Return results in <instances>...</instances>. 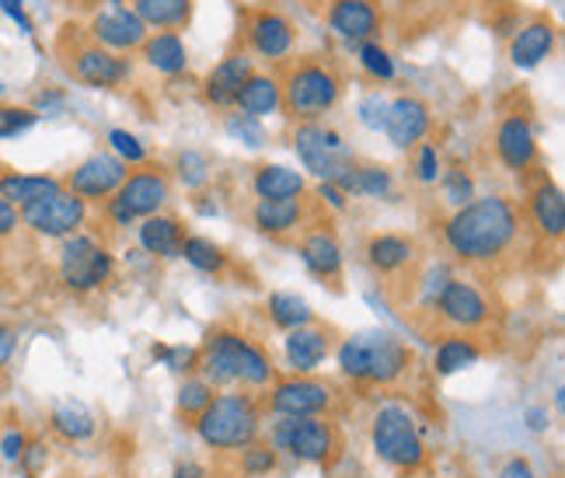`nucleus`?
Listing matches in <instances>:
<instances>
[{"mask_svg":"<svg viewBox=\"0 0 565 478\" xmlns=\"http://www.w3.org/2000/svg\"><path fill=\"white\" fill-rule=\"evenodd\" d=\"M440 182H444V192H447V203L454 210H461L465 203L475 200V179L468 176V168H447L440 176Z\"/></svg>","mask_w":565,"mask_h":478,"instance_id":"de8ad7c7","label":"nucleus"},{"mask_svg":"<svg viewBox=\"0 0 565 478\" xmlns=\"http://www.w3.org/2000/svg\"><path fill=\"white\" fill-rule=\"evenodd\" d=\"M252 56L245 50L227 53L216 67L210 71L206 84H203V98L216 108H234V98L242 92V84L252 77Z\"/></svg>","mask_w":565,"mask_h":478,"instance_id":"5701e85b","label":"nucleus"},{"mask_svg":"<svg viewBox=\"0 0 565 478\" xmlns=\"http://www.w3.org/2000/svg\"><path fill=\"white\" fill-rule=\"evenodd\" d=\"M4 92H8V88H4V84H0V95H4Z\"/></svg>","mask_w":565,"mask_h":478,"instance_id":"338daca9","label":"nucleus"},{"mask_svg":"<svg viewBox=\"0 0 565 478\" xmlns=\"http://www.w3.org/2000/svg\"><path fill=\"white\" fill-rule=\"evenodd\" d=\"M279 108H282V88H279V77L273 74H252L234 98V113L252 116V119L273 116Z\"/></svg>","mask_w":565,"mask_h":478,"instance_id":"7c9ffc66","label":"nucleus"},{"mask_svg":"<svg viewBox=\"0 0 565 478\" xmlns=\"http://www.w3.org/2000/svg\"><path fill=\"white\" fill-rule=\"evenodd\" d=\"M335 405V387L315 374H287L266 387L263 412L273 419H318Z\"/></svg>","mask_w":565,"mask_h":478,"instance_id":"6e6552de","label":"nucleus"},{"mask_svg":"<svg viewBox=\"0 0 565 478\" xmlns=\"http://www.w3.org/2000/svg\"><path fill=\"white\" fill-rule=\"evenodd\" d=\"M433 315L440 318L444 329L458 332V336H468V332L486 329L489 318H492V308H489V297L478 290L471 279L450 276V284L444 287Z\"/></svg>","mask_w":565,"mask_h":478,"instance_id":"f8f14e48","label":"nucleus"},{"mask_svg":"<svg viewBox=\"0 0 565 478\" xmlns=\"http://www.w3.org/2000/svg\"><path fill=\"white\" fill-rule=\"evenodd\" d=\"M266 315H269V321L276 325V329H282V332H294V329H303V325H315V308L300 294H290V290L269 294Z\"/></svg>","mask_w":565,"mask_h":478,"instance_id":"e433bc0d","label":"nucleus"},{"mask_svg":"<svg viewBox=\"0 0 565 478\" xmlns=\"http://www.w3.org/2000/svg\"><path fill=\"white\" fill-rule=\"evenodd\" d=\"M237 468L245 478H269L279 468V454L266 440H255L245 450H237Z\"/></svg>","mask_w":565,"mask_h":478,"instance_id":"ea45409f","label":"nucleus"},{"mask_svg":"<svg viewBox=\"0 0 565 478\" xmlns=\"http://www.w3.org/2000/svg\"><path fill=\"white\" fill-rule=\"evenodd\" d=\"M524 423H527L531 433H548L552 429V408L548 405H531L524 412Z\"/></svg>","mask_w":565,"mask_h":478,"instance_id":"13d9d810","label":"nucleus"},{"mask_svg":"<svg viewBox=\"0 0 565 478\" xmlns=\"http://www.w3.org/2000/svg\"><path fill=\"white\" fill-rule=\"evenodd\" d=\"M433 126V113L429 105L416 95H398L387 105V119H384V134L391 140V147L398 150H412L419 147Z\"/></svg>","mask_w":565,"mask_h":478,"instance_id":"a211bd4d","label":"nucleus"},{"mask_svg":"<svg viewBox=\"0 0 565 478\" xmlns=\"http://www.w3.org/2000/svg\"><path fill=\"white\" fill-rule=\"evenodd\" d=\"M0 11H4L14 25L25 32V35H35V29H32V18L25 14V4H21V0H0Z\"/></svg>","mask_w":565,"mask_h":478,"instance_id":"4d7b16f0","label":"nucleus"},{"mask_svg":"<svg viewBox=\"0 0 565 478\" xmlns=\"http://www.w3.org/2000/svg\"><path fill=\"white\" fill-rule=\"evenodd\" d=\"M440 176H444V161H440L437 144H419L416 147V179L423 185H437Z\"/></svg>","mask_w":565,"mask_h":478,"instance_id":"8fccbe9b","label":"nucleus"},{"mask_svg":"<svg viewBox=\"0 0 565 478\" xmlns=\"http://www.w3.org/2000/svg\"><path fill=\"white\" fill-rule=\"evenodd\" d=\"M558 42V29L548 18H534L527 25H520L510 39V63L520 71H531L537 63H545Z\"/></svg>","mask_w":565,"mask_h":478,"instance_id":"4be33fe9","label":"nucleus"},{"mask_svg":"<svg viewBox=\"0 0 565 478\" xmlns=\"http://www.w3.org/2000/svg\"><path fill=\"white\" fill-rule=\"evenodd\" d=\"M332 329L324 325H303V329H294L282 339V357H287L290 374H315L318 367L332 357L335 342H332Z\"/></svg>","mask_w":565,"mask_h":478,"instance_id":"6ab92c4d","label":"nucleus"},{"mask_svg":"<svg viewBox=\"0 0 565 478\" xmlns=\"http://www.w3.org/2000/svg\"><path fill=\"white\" fill-rule=\"evenodd\" d=\"M387 105H391V102H387L381 92L366 95V98L360 102V108H356L360 126H366V129H374V134H381V129H384V119H387Z\"/></svg>","mask_w":565,"mask_h":478,"instance_id":"3c124183","label":"nucleus"},{"mask_svg":"<svg viewBox=\"0 0 565 478\" xmlns=\"http://www.w3.org/2000/svg\"><path fill=\"white\" fill-rule=\"evenodd\" d=\"M329 25L335 35L360 46V42L374 39V32L381 29V11L374 0H332Z\"/></svg>","mask_w":565,"mask_h":478,"instance_id":"393cba45","label":"nucleus"},{"mask_svg":"<svg viewBox=\"0 0 565 478\" xmlns=\"http://www.w3.org/2000/svg\"><path fill=\"white\" fill-rule=\"evenodd\" d=\"M195 374H200L213 391H266L276 381L273 357L237 329H216L200 346V360H195Z\"/></svg>","mask_w":565,"mask_h":478,"instance_id":"f03ea898","label":"nucleus"},{"mask_svg":"<svg viewBox=\"0 0 565 478\" xmlns=\"http://www.w3.org/2000/svg\"><path fill=\"white\" fill-rule=\"evenodd\" d=\"M345 200H387L395 189V176L384 164H350L335 179Z\"/></svg>","mask_w":565,"mask_h":478,"instance_id":"c85d7f7f","label":"nucleus"},{"mask_svg":"<svg viewBox=\"0 0 565 478\" xmlns=\"http://www.w3.org/2000/svg\"><path fill=\"white\" fill-rule=\"evenodd\" d=\"M63 179L56 176H29V171H0V200H8L11 206L25 210L46 195L60 192Z\"/></svg>","mask_w":565,"mask_h":478,"instance_id":"c756f323","label":"nucleus"},{"mask_svg":"<svg viewBox=\"0 0 565 478\" xmlns=\"http://www.w3.org/2000/svg\"><path fill=\"white\" fill-rule=\"evenodd\" d=\"M555 405H558V408L565 405V387H558V391H555Z\"/></svg>","mask_w":565,"mask_h":478,"instance_id":"69168bd1","label":"nucleus"},{"mask_svg":"<svg viewBox=\"0 0 565 478\" xmlns=\"http://www.w3.org/2000/svg\"><path fill=\"white\" fill-rule=\"evenodd\" d=\"M129 8H134V14L147 29H158V32H175L189 25V18H192V0H134Z\"/></svg>","mask_w":565,"mask_h":478,"instance_id":"c9c22d12","label":"nucleus"},{"mask_svg":"<svg viewBox=\"0 0 565 478\" xmlns=\"http://www.w3.org/2000/svg\"><path fill=\"white\" fill-rule=\"evenodd\" d=\"M67 67L81 84H88V88H119L122 81L134 77V67H129L126 56L108 53L95 46V42H81L77 50H71Z\"/></svg>","mask_w":565,"mask_h":478,"instance_id":"2eb2a0df","label":"nucleus"},{"mask_svg":"<svg viewBox=\"0 0 565 478\" xmlns=\"http://www.w3.org/2000/svg\"><path fill=\"white\" fill-rule=\"evenodd\" d=\"M189 426L195 433V440H200L206 450L237 454L263 437V426H266L263 399L245 387L216 391L213 402Z\"/></svg>","mask_w":565,"mask_h":478,"instance_id":"7ed1b4c3","label":"nucleus"},{"mask_svg":"<svg viewBox=\"0 0 565 478\" xmlns=\"http://www.w3.org/2000/svg\"><path fill=\"white\" fill-rule=\"evenodd\" d=\"M50 429L67 444H88L98 433V419H95V412L88 405L71 399V402H60L50 412Z\"/></svg>","mask_w":565,"mask_h":478,"instance_id":"72a5a7b5","label":"nucleus"},{"mask_svg":"<svg viewBox=\"0 0 565 478\" xmlns=\"http://www.w3.org/2000/svg\"><path fill=\"white\" fill-rule=\"evenodd\" d=\"M248 46L263 60H282L294 50V25L276 11H255L248 18Z\"/></svg>","mask_w":565,"mask_h":478,"instance_id":"b1692460","label":"nucleus"},{"mask_svg":"<svg viewBox=\"0 0 565 478\" xmlns=\"http://www.w3.org/2000/svg\"><path fill=\"white\" fill-rule=\"evenodd\" d=\"M18 213H21V227H29L39 237H50V242H63V237L84 231V224H88V203L67 189H60Z\"/></svg>","mask_w":565,"mask_h":478,"instance_id":"9b49d317","label":"nucleus"},{"mask_svg":"<svg viewBox=\"0 0 565 478\" xmlns=\"http://www.w3.org/2000/svg\"><path fill=\"white\" fill-rule=\"evenodd\" d=\"M318 200H321L324 206H329V210H335V213H342V210H345V203H350L335 182H318Z\"/></svg>","mask_w":565,"mask_h":478,"instance_id":"bf43d9fd","label":"nucleus"},{"mask_svg":"<svg viewBox=\"0 0 565 478\" xmlns=\"http://www.w3.org/2000/svg\"><path fill=\"white\" fill-rule=\"evenodd\" d=\"M300 263L308 266L311 276L318 279H329V284H335V279L342 276V245L339 237L329 224H318V227H308L300 237Z\"/></svg>","mask_w":565,"mask_h":478,"instance_id":"412c9836","label":"nucleus"},{"mask_svg":"<svg viewBox=\"0 0 565 478\" xmlns=\"http://www.w3.org/2000/svg\"><path fill=\"white\" fill-rule=\"evenodd\" d=\"M126 176H129V168L113 155V150H98V155L84 158L71 171L63 189L81 195L84 203H102V200H113V195L119 192V185L126 182Z\"/></svg>","mask_w":565,"mask_h":478,"instance_id":"4468645a","label":"nucleus"},{"mask_svg":"<svg viewBox=\"0 0 565 478\" xmlns=\"http://www.w3.org/2000/svg\"><path fill=\"white\" fill-rule=\"evenodd\" d=\"M29 447V433L25 429H8L4 437H0V458H4L8 465H18L21 454H25Z\"/></svg>","mask_w":565,"mask_h":478,"instance_id":"5fc2aeb1","label":"nucleus"},{"mask_svg":"<svg viewBox=\"0 0 565 478\" xmlns=\"http://www.w3.org/2000/svg\"><path fill=\"white\" fill-rule=\"evenodd\" d=\"M279 88H282V113L297 123H318L342 98V81L324 63H297L279 81Z\"/></svg>","mask_w":565,"mask_h":478,"instance_id":"0eeeda50","label":"nucleus"},{"mask_svg":"<svg viewBox=\"0 0 565 478\" xmlns=\"http://www.w3.org/2000/svg\"><path fill=\"white\" fill-rule=\"evenodd\" d=\"M113 276H116V255L108 252L98 237L77 231L60 242L56 279L63 284V290L88 297V294H98L105 284H113Z\"/></svg>","mask_w":565,"mask_h":478,"instance_id":"423d86ee","label":"nucleus"},{"mask_svg":"<svg viewBox=\"0 0 565 478\" xmlns=\"http://www.w3.org/2000/svg\"><path fill=\"white\" fill-rule=\"evenodd\" d=\"M303 224H308L303 200H255L252 206V227L258 234L287 237V234H297Z\"/></svg>","mask_w":565,"mask_h":478,"instance_id":"bb28decb","label":"nucleus"},{"mask_svg":"<svg viewBox=\"0 0 565 478\" xmlns=\"http://www.w3.org/2000/svg\"><path fill=\"white\" fill-rule=\"evenodd\" d=\"M527 213H531L534 231L545 237V242H562V234H565V195L552 179H541L531 189Z\"/></svg>","mask_w":565,"mask_h":478,"instance_id":"a878e982","label":"nucleus"},{"mask_svg":"<svg viewBox=\"0 0 565 478\" xmlns=\"http://www.w3.org/2000/svg\"><path fill=\"white\" fill-rule=\"evenodd\" d=\"M18 465L25 468L29 478H39L42 471H46V465H50V444L29 437V447H25V454H21V461H18Z\"/></svg>","mask_w":565,"mask_h":478,"instance_id":"603ef678","label":"nucleus"},{"mask_svg":"<svg viewBox=\"0 0 565 478\" xmlns=\"http://www.w3.org/2000/svg\"><path fill=\"white\" fill-rule=\"evenodd\" d=\"M495 158L513 176H527V171L537 164V137L527 116H507L495 126Z\"/></svg>","mask_w":565,"mask_h":478,"instance_id":"f3484780","label":"nucleus"},{"mask_svg":"<svg viewBox=\"0 0 565 478\" xmlns=\"http://www.w3.org/2000/svg\"><path fill=\"white\" fill-rule=\"evenodd\" d=\"M276 454H290L300 465H329L339 450V433L329 416L318 419H273L269 440Z\"/></svg>","mask_w":565,"mask_h":478,"instance_id":"1a4fd4ad","label":"nucleus"},{"mask_svg":"<svg viewBox=\"0 0 565 478\" xmlns=\"http://www.w3.org/2000/svg\"><path fill=\"white\" fill-rule=\"evenodd\" d=\"M356 60H360V67L366 77H374V81H395V60H391V53L381 46V42L374 39H366L356 46Z\"/></svg>","mask_w":565,"mask_h":478,"instance_id":"79ce46f5","label":"nucleus"},{"mask_svg":"<svg viewBox=\"0 0 565 478\" xmlns=\"http://www.w3.org/2000/svg\"><path fill=\"white\" fill-rule=\"evenodd\" d=\"M450 284V269L444 263H433L419 279H416V297H419V308L423 311H433L437 308V300L444 294V287Z\"/></svg>","mask_w":565,"mask_h":478,"instance_id":"c03bdc74","label":"nucleus"},{"mask_svg":"<svg viewBox=\"0 0 565 478\" xmlns=\"http://www.w3.org/2000/svg\"><path fill=\"white\" fill-rule=\"evenodd\" d=\"M113 200L140 224L143 216L161 213V206L171 200V182L161 168L143 164L140 171H134V176H126V182L119 185V192L113 195Z\"/></svg>","mask_w":565,"mask_h":478,"instance_id":"dca6fc26","label":"nucleus"},{"mask_svg":"<svg viewBox=\"0 0 565 478\" xmlns=\"http://www.w3.org/2000/svg\"><path fill=\"white\" fill-rule=\"evenodd\" d=\"M224 129H227L231 140L245 144L248 150H263L269 144V134H266L263 119H252V116H242V113H227L224 116Z\"/></svg>","mask_w":565,"mask_h":478,"instance_id":"37998d69","label":"nucleus"},{"mask_svg":"<svg viewBox=\"0 0 565 478\" xmlns=\"http://www.w3.org/2000/svg\"><path fill=\"white\" fill-rule=\"evenodd\" d=\"M303 189H308L303 176L287 164H263V168H255V176H252L255 200H300Z\"/></svg>","mask_w":565,"mask_h":478,"instance_id":"473e14b6","label":"nucleus"},{"mask_svg":"<svg viewBox=\"0 0 565 478\" xmlns=\"http://www.w3.org/2000/svg\"><path fill=\"white\" fill-rule=\"evenodd\" d=\"M478 360H482V346H478L475 339L468 336H444L437 342V350H433V374L437 378H454L468 371V367H475Z\"/></svg>","mask_w":565,"mask_h":478,"instance_id":"f704fd0d","label":"nucleus"},{"mask_svg":"<svg viewBox=\"0 0 565 478\" xmlns=\"http://www.w3.org/2000/svg\"><path fill=\"white\" fill-rule=\"evenodd\" d=\"M108 147H113V155L129 168V164H147V147L140 144V137H134L129 129H113L108 134Z\"/></svg>","mask_w":565,"mask_h":478,"instance_id":"09e8293b","label":"nucleus"},{"mask_svg":"<svg viewBox=\"0 0 565 478\" xmlns=\"http://www.w3.org/2000/svg\"><path fill=\"white\" fill-rule=\"evenodd\" d=\"M213 395L216 391L200 378V374H189V378H182V384H179V395H175V412L182 419H195L200 412L213 402Z\"/></svg>","mask_w":565,"mask_h":478,"instance_id":"58836bf2","label":"nucleus"},{"mask_svg":"<svg viewBox=\"0 0 565 478\" xmlns=\"http://www.w3.org/2000/svg\"><path fill=\"white\" fill-rule=\"evenodd\" d=\"M520 242V210L510 195H475L444 224V245L468 266H492Z\"/></svg>","mask_w":565,"mask_h":478,"instance_id":"f257e3e1","label":"nucleus"},{"mask_svg":"<svg viewBox=\"0 0 565 478\" xmlns=\"http://www.w3.org/2000/svg\"><path fill=\"white\" fill-rule=\"evenodd\" d=\"M366 266H371L377 276H387V279H395V276H405L412 266H416V242H412L408 234H371L366 237Z\"/></svg>","mask_w":565,"mask_h":478,"instance_id":"aec40b11","label":"nucleus"},{"mask_svg":"<svg viewBox=\"0 0 565 478\" xmlns=\"http://www.w3.org/2000/svg\"><path fill=\"white\" fill-rule=\"evenodd\" d=\"M137 242L147 255L154 258H179L182 255V242H185V227L179 216H143L137 224Z\"/></svg>","mask_w":565,"mask_h":478,"instance_id":"cd10ccee","label":"nucleus"},{"mask_svg":"<svg viewBox=\"0 0 565 478\" xmlns=\"http://www.w3.org/2000/svg\"><path fill=\"white\" fill-rule=\"evenodd\" d=\"M32 108H35L39 116H42V113H46V116H50V113H56V108H63V92H42V95L35 98V105H32Z\"/></svg>","mask_w":565,"mask_h":478,"instance_id":"680f3d73","label":"nucleus"},{"mask_svg":"<svg viewBox=\"0 0 565 478\" xmlns=\"http://www.w3.org/2000/svg\"><path fill=\"white\" fill-rule=\"evenodd\" d=\"M495 478H537V475H534L531 461H524V458H510L503 468H499Z\"/></svg>","mask_w":565,"mask_h":478,"instance_id":"052dcab7","label":"nucleus"},{"mask_svg":"<svg viewBox=\"0 0 565 478\" xmlns=\"http://www.w3.org/2000/svg\"><path fill=\"white\" fill-rule=\"evenodd\" d=\"M18 346H21V332L18 325L11 321H0V374H8V367L18 357Z\"/></svg>","mask_w":565,"mask_h":478,"instance_id":"864d4df0","label":"nucleus"},{"mask_svg":"<svg viewBox=\"0 0 565 478\" xmlns=\"http://www.w3.org/2000/svg\"><path fill=\"white\" fill-rule=\"evenodd\" d=\"M71 4H77V8H92V4H102V0H71Z\"/></svg>","mask_w":565,"mask_h":478,"instance_id":"0e129e2a","label":"nucleus"},{"mask_svg":"<svg viewBox=\"0 0 565 478\" xmlns=\"http://www.w3.org/2000/svg\"><path fill=\"white\" fill-rule=\"evenodd\" d=\"M143 60L150 71L168 74V77H179L189 67V50L179 32H150L143 42Z\"/></svg>","mask_w":565,"mask_h":478,"instance_id":"2f4dec72","label":"nucleus"},{"mask_svg":"<svg viewBox=\"0 0 565 478\" xmlns=\"http://www.w3.org/2000/svg\"><path fill=\"white\" fill-rule=\"evenodd\" d=\"M371 450L374 458L402 475H416L426 465V440L416 416L398 405L384 402L371 416Z\"/></svg>","mask_w":565,"mask_h":478,"instance_id":"39448f33","label":"nucleus"},{"mask_svg":"<svg viewBox=\"0 0 565 478\" xmlns=\"http://www.w3.org/2000/svg\"><path fill=\"white\" fill-rule=\"evenodd\" d=\"M39 123V113L29 105H0V140H14Z\"/></svg>","mask_w":565,"mask_h":478,"instance_id":"49530a36","label":"nucleus"},{"mask_svg":"<svg viewBox=\"0 0 565 478\" xmlns=\"http://www.w3.org/2000/svg\"><path fill=\"white\" fill-rule=\"evenodd\" d=\"M88 35L95 46H102L108 53H134L143 46L150 32L134 14V8H126V0H105L92 18Z\"/></svg>","mask_w":565,"mask_h":478,"instance_id":"ddd939ff","label":"nucleus"},{"mask_svg":"<svg viewBox=\"0 0 565 478\" xmlns=\"http://www.w3.org/2000/svg\"><path fill=\"white\" fill-rule=\"evenodd\" d=\"M290 144L303 171H311L318 182H335L345 168L356 164V155L345 147L339 129H329L321 123H297Z\"/></svg>","mask_w":565,"mask_h":478,"instance_id":"9d476101","label":"nucleus"},{"mask_svg":"<svg viewBox=\"0 0 565 478\" xmlns=\"http://www.w3.org/2000/svg\"><path fill=\"white\" fill-rule=\"evenodd\" d=\"M210 176H213L210 158L200 155V150H182V155L175 158V179H179L189 192L206 189V185H210Z\"/></svg>","mask_w":565,"mask_h":478,"instance_id":"a19ab883","label":"nucleus"},{"mask_svg":"<svg viewBox=\"0 0 565 478\" xmlns=\"http://www.w3.org/2000/svg\"><path fill=\"white\" fill-rule=\"evenodd\" d=\"M335 367L345 381L391 387L412 371V353L391 332H356L335 346Z\"/></svg>","mask_w":565,"mask_h":478,"instance_id":"20e7f679","label":"nucleus"},{"mask_svg":"<svg viewBox=\"0 0 565 478\" xmlns=\"http://www.w3.org/2000/svg\"><path fill=\"white\" fill-rule=\"evenodd\" d=\"M179 258H185L195 273H206V276H221L227 269V263H231L227 252L216 242H210V237H203V234H185Z\"/></svg>","mask_w":565,"mask_h":478,"instance_id":"4c0bfd02","label":"nucleus"},{"mask_svg":"<svg viewBox=\"0 0 565 478\" xmlns=\"http://www.w3.org/2000/svg\"><path fill=\"white\" fill-rule=\"evenodd\" d=\"M21 227V213L18 206H11L8 200H0V242H8V237H14Z\"/></svg>","mask_w":565,"mask_h":478,"instance_id":"6e6d98bb","label":"nucleus"},{"mask_svg":"<svg viewBox=\"0 0 565 478\" xmlns=\"http://www.w3.org/2000/svg\"><path fill=\"white\" fill-rule=\"evenodd\" d=\"M150 357L154 360H161L171 374H179V378H189V374H195V360H200V350H192V346H154L150 350Z\"/></svg>","mask_w":565,"mask_h":478,"instance_id":"a18cd8bd","label":"nucleus"},{"mask_svg":"<svg viewBox=\"0 0 565 478\" xmlns=\"http://www.w3.org/2000/svg\"><path fill=\"white\" fill-rule=\"evenodd\" d=\"M171 478H210V471L200 461H182V465H175Z\"/></svg>","mask_w":565,"mask_h":478,"instance_id":"e2e57ef3","label":"nucleus"}]
</instances>
